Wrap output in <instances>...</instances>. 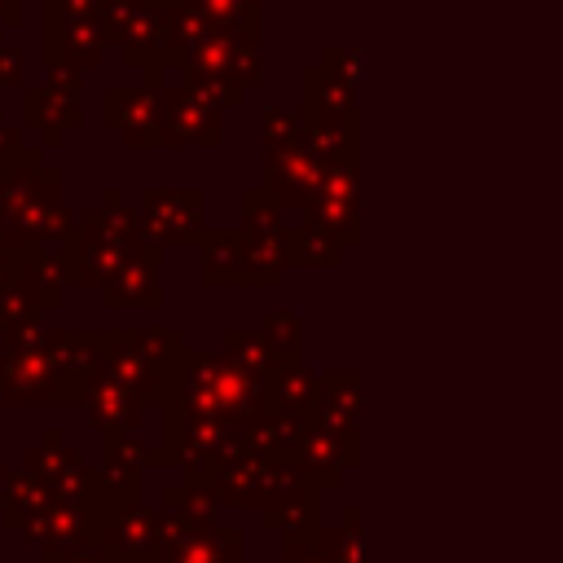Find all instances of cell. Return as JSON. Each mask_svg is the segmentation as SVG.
<instances>
[{
    "label": "cell",
    "instance_id": "cell-16",
    "mask_svg": "<svg viewBox=\"0 0 563 563\" xmlns=\"http://www.w3.org/2000/svg\"><path fill=\"white\" fill-rule=\"evenodd\" d=\"M202 282L207 286H220V290H273L277 282L260 268L251 242L242 229H211L207 242H202Z\"/></svg>",
    "mask_w": 563,
    "mask_h": 563
},
{
    "label": "cell",
    "instance_id": "cell-17",
    "mask_svg": "<svg viewBox=\"0 0 563 563\" xmlns=\"http://www.w3.org/2000/svg\"><path fill=\"white\" fill-rule=\"evenodd\" d=\"M325 163L330 158H321L303 136L290 145H268L264 167H260V189H268L286 211H299V202L308 198V189L317 185Z\"/></svg>",
    "mask_w": 563,
    "mask_h": 563
},
{
    "label": "cell",
    "instance_id": "cell-8",
    "mask_svg": "<svg viewBox=\"0 0 563 563\" xmlns=\"http://www.w3.org/2000/svg\"><path fill=\"white\" fill-rule=\"evenodd\" d=\"M299 216L325 224L347 251L361 246V158H334L299 202Z\"/></svg>",
    "mask_w": 563,
    "mask_h": 563
},
{
    "label": "cell",
    "instance_id": "cell-6",
    "mask_svg": "<svg viewBox=\"0 0 563 563\" xmlns=\"http://www.w3.org/2000/svg\"><path fill=\"white\" fill-rule=\"evenodd\" d=\"M136 229L145 242H154L158 251L167 246H202L211 224L202 216V189H167V185H150L141 194L136 207Z\"/></svg>",
    "mask_w": 563,
    "mask_h": 563
},
{
    "label": "cell",
    "instance_id": "cell-12",
    "mask_svg": "<svg viewBox=\"0 0 563 563\" xmlns=\"http://www.w3.org/2000/svg\"><path fill=\"white\" fill-rule=\"evenodd\" d=\"M303 84V106L299 114L312 123V128H330V132H347V136H361V97H356V84L334 75L325 62L317 66H303L299 75Z\"/></svg>",
    "mask_w": 563,
    "mask_h": 563
},
{
    "label": "cell",
    "instance_id": "cell-25",
    "mask_svg": "<svg viewBox=\"0 0 563 563\" xmlns=\"http://www.w3.org/2000/svg\"><path fill=\"white\" fill-rule=\"evenodd\" d=\"M347 246L317 220L299 216V224L286 229V268H339Z\"/></svg>",
    "mask_w": 563,
    "mask_h": 563
},
{
    "label": "cell",
    "instance_id": "cell-26",
    "mask_svg": "<svg viewBox=\"0 0 563 563\" xmlns=\"http://www.w3.org/2000/svg\"><path fill=\"white\" fill-rule=\"evenodd\" d=\"M48 497H53V493H48L26 466H9L4 479H0V523L13 528V532H22V528L48 506Z\"/></svg>",
    "mask_w": 563,
    "mask_h": 563
},
{
    "label": "cell",
    "instance_id": "cell-21",
    "mask_svg": "<svg viewBox=\"0 0 563 563\" xmlns=\"http://www.w3.org/2000/svg\"><path fill=\"white\" fill-rule=\"evenodd\" d=\"M79 405H84L88 427L101 435L141 431V422H145V396L123 383H110V378H88L79 391Z\"/></svg>",
    "mask_w": 563,
    "mask_h": 563
},
{
    "label": "cell",
    "instance_id": "cell-2",
    "mask_svg": "<svg viewBox=\"0 0 563 563\" xmlns=\"http://www.w3.org/2000/svg\"><path fill=\"white\" fill-rule=\"evenodd\" d=\"M246 92L216 84L198 70H176V84H163L154 150H220L224 145V110L242 106Z\"/></svg>",
    "mask_w": 563,
    "mask_h": 563
},
{
    "label": "cell",
    "instance_id": "cell-10",
    "mask_svg": "<svg viewBox=\"0 0 563 563\" xmlns=\"http://www.w3.org/2000/svg\"><path fill=\"white\" fill-rule=\"evenodd\" d=\"M106 31L97 13H44L40 18V62L44 70H92L106 62Z\"/></svg>",
    "mask_w": 563,
    "mask_h": 563
},
{
    "label": "cell",
    "instance_id": "cell-28",
    "mask_svg": "<svg viewBox=\"0 0 563 563\" xmlns=\"http://www.w3.org/2000/svg\"><path fill=\"white\" fill-rule=\"evenodd\" d=\"M220 356H229L242 374H251V378H260V383H264V374H268V365H273V347L264 343L260 325H255V330L229 325L224 339H220Z\"/></svg>",
    "mask_w": 563,
    "mask_h": 563
},
{
    "label": "cell",
    "instance_id": "cell-33",
    "mask_svg": "<svg viewBox=\"0 0 563 563\" xmlns=\"http://www.w3.org/2000/svg\"><path fill=\"white\" fill-rule=\"evenodd\" d=\"M286 545H282V563H330L325 545H321V523L312 528H295V532H282Z\"/></svg>",
    "mask_w": 563,
    "mask_h": 563
},
{
    "label": "cell",
    "instance_id": "cell-15",
    "mask_svg": "<svg viewBox=\"0 0 563 563\" xmlns=\"http://www.w3.org/2000/svg\"><path fill=\"white\" fill-rule=\"evenodd\" d=\"M158 97H163V79H145V88L110 84V88H101V123H106L128 150H154Z\"/></svg>",
    "mask_w": 563,
    "mask_h": 563
},
{
    "label": "cell",
    "instance_id": "cell-40",
    "mask_svg": "<svg viewBox=\"0 0 563 563\" xmlns=\"http://www.w3.org/2000/svg\"><path fill=\"white\" fill-rule=\"evenodd\" d=\"M13 282V251H0V290Z\"/></svg>",
    "mask_w": 563,
    "mask_h": 563
},
{
    "label": "cell",
    "instance_id": "cell-36",
    "mask_svg": "<svg viewBox=\"0 0 563 563\" xmlns=\"http://www.w3.org/2000/svg\"><path fill=\"white\" fill-rule=\"evenodd\" d=\"M22 70H26V53L9 40H0V88H18L22 84Z\"/></svg>",
    "mask_w": 563,
    "mask_h": 563
},
{
    "label": "cell",
    "instance_id": "cell-19",
    "mask_svg": "<svg viewBox=\"0 0 563 563\" xmlns=\"http://www.w3.org/2000/svg\"><path fill=\"white\" fill-rule=\"evenodd\" d=\"M13 277L40 312L62 308L70 295V273H66V260L57 246H18L13 251Z\"/></svg>",
    "mask_w": 563,
    "mask_h": 563
},
{
    "label": "cell",
    "instance_id": "cell-30",
    "mask_svg": "<svg viewBox=\"0 0 563 563\" xmlns=\"http://www.w3.org/2000/svg\"><path fill=\"white\" fill-rule=\"evenodd\" d=\"M260 334H264V343L273 347V361H282V356H303V321H299V312H290V308H268V312L260 317Z\"/></svg>",
    "mask_w": 563,
    "mask_h": 563
},
{
    "label": "cell",
    "instance_id": "cell-22",
    "mask_svg": "<svg viewBox=\"0 0 563 563\" xmlns=\"http://www.w3.org/2000/svg\"><path fill=\"white\" fill-rule=\"evenodd\" d=\"M317 422L339 431L352 453H361V369L334 365L321 374V396H317Z\"/></svg>",
    "mask_w": 563,
    "mask_h": 563
},
{
    "label": "cell",
    "instance_id": "cell-5",
    "mask_svg": "<svg viewBox=\"0 0 563 563\" xmlns=\"http://www.w3.org/2000/svg\"><path fill=\"white\" fill-rule=\"evenodd\" d=\"M0 405L66 409V383H62V365L48 334L35 347H0Z\"/></svg>",
    "mask_w": 563,
    "mask_h": 563
},
{
    "label": "cell",
    "instance_id": "cell-1",
    "mask_svg": "<svg viewBox=\"0 0 563 563\" xmlns=\"http://www.w3.org/2000/svg\"><path fill=\"white\" fill-rule=\"evenodd\" d=\"M75 229V211L62 198V172L44 163L40 145H22L0 158V251L57 246Z\"/></svg>",
    "mask_w": 563,
    "mask_h": 563
},
{
    "label": "cell",
    "instance_id": "cell-29",
    "mask_svg": "<svg viewBox=\"0 0 563 563\" xmlns=\"http://www.w3.org/2000/svg\"><path fill=\"white\" fill-rule=\"evenodd\" d=\"M321 545H325L330 563H365V519H361V506H343L334 528L321 523Z\"/></svg>",
    "mask_w": 563,
    "mask_h": 563
},
{
    "label": "cell",
    "instance_id": "cell-14",
    "mask_svg": "<svg viewBox=\"0 0 563 563\" xmlns=\"http://www.w3.org/2000/svg\"><path fill=\"white\" fill-rule=\"evenodd\" d=\"M92 541L114 559V563H158V528L154 510L141 497H123L92 532Z\"/></svg>",
    "mask_w": 563,
    "mask_h": 563
},
{
    "label": "cell",
    "instance_id": "cell-11",
    "mask_svg": "<svg viewBox=\"0 0 563 563\" xmlns=\"http://www.w3.org/2000/svg\"><path fill=\"white\" fill-rule=\"evenodd\" d=\"M22 466H26L53 497H84V493H92L97 479H101V471H92V466L84 462V449L70 444L62 427H48L35 444H26V449H22Z\"/></svg>",
    "mask_w": 563,
    "mask_h": 563
},
{
    "label": "cell",
    "instance_id": "cell-37",
    "mask_svg": "<svg viewBox=\"0 0 563 563\" xmlns=\"http://www.w3.org/2000/svg\"><path fill=\"white\" fill-rule=\"evenodd\" d=\"M26 22V0H0V40Z\"/></svg>",
    "mask_w": 563,
    "mask_h": 563
},
{
    "label": "cell",
    "instance_id": "cell-18",
    "mask_svg": "<svg viewBox=\"0 0 563 563\" xmlns=\"http://www.w3.org/2000/svg\"><path fill=\"white\" fill-rule=\"evenodd\" d=\"M290 462L299 466V475H303L308 484H317V488L325 493V488H339L343 475L361 466V453H352L339 431H330L325 422L308 418V422L299 427V440H295Z\"/></svg>",
    "mask_w": 563,
    "mask_h": 563
},
{
    "label": "cell",
    "instance_id": "cell-39",
    "mask_svg": "<svg viewBox=\"0 0 563 563\" xmlns=\"http://www.w3.org/2000/svg\"><path fill=\"white\" fill-rule=\"evenodd\" d=\"M26 145V136H22V128H13L9 119H4V110H0V158H9L13 150H22Z\"/></svg>",
    "mask_w": 563,
    "mask_h": 563
},
{
    "label": "cell",
    "instance_id": "cell-7",
    "mask_svg": "<svg viewBox=\"0 0 563 563\" xmlns=\"http://www.w3.org/2000/svg\"><path fill=\"white\" fill-rule=\"evenodd\" d=\"M84 128V106H79V70L53 66L40 88L22 92V136L35 141L40 150H57L66 132Z\"/></svg>",
    "mask_w": 563,
    "mask_h": 563
},
{
    "label": "cell",
    "instance_id": "cell-34",
    "mask_svg": "<svg viewBox=\"0 0 563 563\" xmlns=\"http://www.w3.org/2000/svg\"><path fill=\"white\" fill-rule=\"evenodd\" d=\"M40 563H114L92 537H79V541H66V545H53V550H40Z\"/></svg>",
    "mask_w": 563,
    "mask_h": 563
},
{
    "label": "cell",
    "instance_id": "cell-27",
    "mask_svg": "<svg viewBox=\"0 0 563 563\" xmlns=\"http://www.w3.org/2000/svg\"><path fill=\"white\" fill-rule=\"evenodd\" d=\"M207 18V26L242 35V40H264V0H185Z\"/></svg>",
    "mask_w": 563,
    "mask_h": 563
},
{
    "label": "cell",
    "instance_id": "cell-32",
    "mask_svg": "<svg viewBox=\"0 0 563 563\" xmlns=\"http://www.w3.org/2000/svg\"><path fill=\"white\" fill-rule=\"evenodd\" d=\"M260 136H264V150L268 145H290V141L303 136V114L299 110H282V106H264Z\"/></svg>",
    "mask_w": 563,
    "mask_h": 563
},
{
    "label": "cell",
    "instance_id": "cell-4",
    "mask_svg": "<svg viewBox=\"0 0 563 563\" xmlns=\"http://www.w3.org/2000/svg\"><path fill=\"white\" fill-rule=\"evenodd\" d=\"M172 9L176 0H101L97 18L106 31V44L119 53L123 66L141 70L145 79H163L176 62Z\"/></svg>",
    "mask_w": 563,
    "mask_h": 563
},
{
    "label": "cell",
    "instance_id": "cell-20",
    "mask_svg": "<svg viewBox=\"0 0 563 563\" xmlns=\"http://www.w3.org/2000/svg\"><path fill=\"white\" fill-rule=\"evenodd\" d=\"M317 396H321V374L303 365V356H282L268 365L264 374V409H277L286 418L308 422L317 413Z\"/></svg>",
    "mask_w": 563,
    "mask_h": 563
},
{
    "label": "cell",
    "instance_id": "cell-23",
    "mask_svg": "<svg viewBox=\"0 0 563 563\" xmlns=\"http://www.w3.org/2000/svg\"><path fill=\"white\" fill-rule=\"evenodd\" d=\"M150 466H163V457H158V449H150L141 440V431H114V435L101 440V475L114 493L141 497V484H145Z\"/></svg>",
    "mask_w": 563,
    "mask_h": 563
},
{
    "label": "cell",
    "instance_id": "cell-9",
    "mask_svg": "<svg viewBox=\"0 0 563 563\" xmlns=\"http://www.w3.org/2000/svg\"><path fill=\"white\" fill-rule=\"evenodd\" d=\"M172 70H198L216 84H229L238 92H251L264 84V53L255 40H242V35H229V31H216L207 26V35L176 53V66Z\"/></svg>",
    "mask_w": 563,
    "mask_h": 563
},
{
    "label": "cell",
    "instance_id": "cell-24",
    "mask_svg": "<svg viewBox=\"0 0 563 563\" xmlns=\"http://www.w3.org/2000/svg\"><path fill=\"white\" fill-rule=\"evenodd\" d=\"M246 550V537L238 528H224V523H211L185 541H172L158 550V563H246L242 559Z\"/></svg>",
    "mask_w": 563,
    "mask_h": 563
},
{
    "label": "cell",
    "instance_id": "cell-35",
    "mask_svg": "<svg viewBox=\"0 0 563 563\" xmlns=\"http://www.w3.org/2000/svg\"><path fill=\"white\" fill-rule=\"evenodd\" d=\"M321 62H325L334 75H343V79L361 84V48H339V44H330V48L321 53Z\"/></svg>",
    "mask_w": 563,
    "mask_h": 563
},
{
    "label": "cell",
    "instance_id": "cell-38",
    "mask_svg": "<svg viewBox=\"0 0 563 563\" xmlns=\"http://www.w3.org/2000/svg\"><path fill=\"white\" fill-rule=\"evenodd\" d=\"M101 0H40L44 13H97Z\"/></svg>",
    "mask_w": 563,
    "mask_h": 563
},
{
    "label": "cell",
    "instance_id": "cell-31",
    "mask_svg": "<svg viewBox=\"0 0 563 563\" xmlns=\"http://www.w3.org/2000/svg\"><path fill=\"white\" fill-rule=\"evenodd\" d=\"M260 523L273 528V532H295V528L321 523V488L308 493V497H299V501H290V506H268V510H260Z\"/></svg>",
    "mask_w": 563,
    "mask_h": 563
},
{
    "label": "cell",
    "instance_id": "cell-3",
    "mask_svg": "<svg viewBox=\"0 0 563 563\" xmlns=\"http://www.w3.org/2000/svg\"><path fill=\"white\" fill-rule=\"evenodd\" d=\"M136 238H141L136 207L123 202V189H106L97 207L75 211V229L57 242L66 273H70V290H97Z\"/></svg>",
    "mask_w": 563,
    "mask_h": 563
},
{
    "label": "cell",
    "instance_id": "cell-13",
    "mask_svg": "<svg viewBox=\"0 0 563 563\" xmlns=\"http://www.w3.org/2000/svg\"><path fill=\"white\" fill-rule=\"evenodd\" d=\"M158 268H163V251H158L154 242L136 238V242L119 255L114 273L97 286L101 303H106V308H158V303H163Z\"/></svg>",
    "mask_w": 563,
    "mask_h": 563
}]
</instances>
